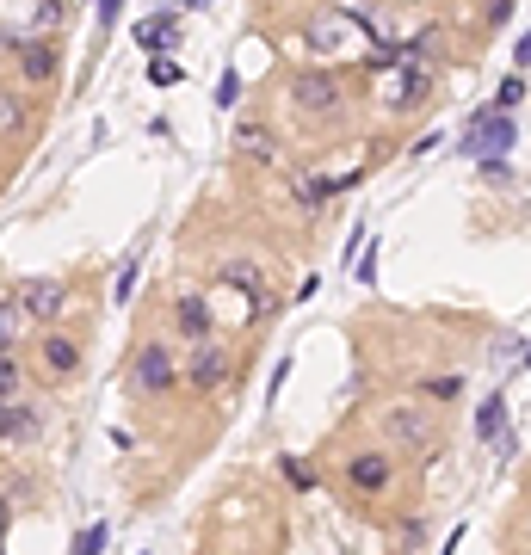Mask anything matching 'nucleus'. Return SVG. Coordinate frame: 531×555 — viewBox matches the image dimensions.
<instances>
[{"label":"nucleus","mask_w":531,"mask_h":555,"mask_svg":"<svg viewBox=\"0 0 531 555\" xmlns=\"http://www.w3.org/2000/svg\"><path fill=\"white\" fill-rule=\"evenodd\" d=\"M180 389V346L173 340H143L130 358H124V395H136V401H161V395H173Z\"/></svg>","instance_id":"1"},{"label":"nucleus","mask_w":531,"mask_h":555,"mask_svg":"<svg viewBox=\"0 0 531 555\" xmlns=\"http://www.w3.org/2000/svg\"><path fill=\"white\" fill-rule=\"evenodd\" d=\"M383 432L408 457L439 451V414H433V401H396V407H383Z\"/></svg>","instance_id":"2"},{"label":"nucleus","mask_w":531,"mask_h":555,"mask_svg":"<svg viewBox=\"0 0 531 555\" xmlns=\"http://www.w3.org/2000/svg\"><path fill=\"white\" fill-rule=\"evenodd\" d=\"M291 105L303 118H340L346 111V74L340 68H297L291 74Z\"/></svg>","instance_id":"3"},{"label":"nucleus","mask_w":531,"mask_h":555,"mask_svg":"<svg viewBox=\"0 0 531 555\" xmlns=\"http://www.w3.org/2000/svg\"><path fill=\"white\" fill-rule=\"evenodd\" d=\"M513 142H519V118L501 111V105H482L470 118V130L457 136V155H464V161H488V155H507Z\"/></svg>","instance_id":"4"},{"label":"nucleus","mask_w":531,"mask_h":555,"mask_svg":"<svg viewBox=\"0 0 531 555\" xmlns=\"http://www.w3.org/2000/svg\"><path fill=\"white\" fill-rule=\"evenodd\" d=\"M340 481L359 500H383V494H396V481H402V469H396V451H377V444H365V451H352L346 463H340Z\"/></svg>","instance_id":"5"},{"label":"nucleus","mask_w":531,"mask_h":555,"mask_svg":"<svg viewBox=\"0 0 531 555\" xmlns=\"http://www.w3.org/2000/svg\"><path fill=\"white\" fill-rule=\"evenodd\" d=\"M180 383H186L192 395H217L223 383H235V358H229V346H223V340L186 346V358H180Z\"/></svg>","instance_id":"6"},{"label":"nucleus","mask_w":531,"mask_h":555,"mask_svg":"<svg viewBox=\"0 0 531 555\" xmlns=\"http://www.w3.org/2000/svg\"><path fill=\"white\" fill-rule=\"evenodd\" d=\"M167 327L180 333V346H204V340H217V315H210V296H204V290H173V303H167Z\"/></svg>","instance_id":"7"},{"label":"nucleus","mask_w":531,"mask_h":555,"mask_svg":"<svg viewBox=\"0 0 531 555\" xmlns=\"http://www.w3.org/2000/svg\"><path fill=\"white\" fill-rule=\"evenodd\" d=\"M13 296H19L25 327H56L68 315V278H25Z\"/></svg>","instance_id":"8"},{"label":"nucleus","mask_w":531,"mask_h":555,"mask_svg":"<svg viewBox=\"0 0 531 555\" xmlns=\"http://www.w3.org/2000/svg\"><path fill=\"white\" fill-rule=\"evenodd\" d=\"M75 370H81V340L62 333V327H44L38 333V377L44 383H68Z\"/></svg>","instance_id":"9"},{"label":"nucleus","mask_w":531,"mask_h":555,"mask_svg":"<svg viewBox=\"0 0 531 555\" xmlns=\"http://www.w3.org/2000/svg\"><path fill=\"white\" fill-rule=\"evenodd\" d=\"M62 74V50H56V37L38 31V37H19V81L25 87H50Z\"/></svg>","instance_id":"10"},{"label":"nucleus","mask_w":531,"mask_h":555,"mask_svg":"<svg viewBox=\"0 0 531 555\" xmlns=\"http://www.w3.org/2000/svg\"><path fill=\"white\" fill-rule=\"evenodd\" d=\"M377 81H389V87H383V99L396 105V111H408V105H420V99L433 93V74L420 68V56H402L389 74H377Z\"/></svg>","instance_id":"11"},{"label":"nucleus","mask_w":531,"mask_h":555,"mask_svg":"<svg viewBox=\"0 0 531 555\" xmlns=\"http://www.w3.org/2000/svg\"><path fill=\"white\" fill-rule=\"evenodd\" d=\"M38 432H44L38 401H0V444H31Z\"/></svg>","instance_id":"12"},{"label":"nucleus","mask_w":531,"mask_h":555,"mask_svg":"<svg viewBox=\"0 0 531 555\" xmlns=\"http://www.w3.org/2000/svg\"><path fill=\"white\" fill-rule=\"evenodd\" d=\"M235 155H247V161H278V136L266 130V124H254V118H241L235 124Z\"/></svg>","instance_id":"13"},{"label":"nucleus","mask_w":531,"mask_h":555,"mask_svg":"<svg viewBox=\"0 0 531 555\" xmlns=\"http://www.w3.org/2000/svg\"><path fill=\"white\" fill-rule=\"evenodd\" d=\"M130 37H136V44H143L149 56H161V50L173 44V37H180V19H173V0H167V7H161V13H155L149 25H136Z\"/></svg>","instance_id":"14"},{"label":"nucleus","mask_w":531,"mask_h":555,"mask_svg":"<svg viewBox=\"0 0 531 555\" xmlns=\"http://www.w3.org/2000/svg\"><path fill=\"white\" fill-rule=\"evenodd\" d=\"M217 278L247 290V296H254V309H266V272L254 266V259H229V266H217Z\"/></svg>","instance_id":"15"},{"label":"nucleus","mask_w":531,"mask_h":555,"mask_svg":"<svg viewBox=\"0 0 531 555\" xmlns=\"http://www.w3.org/2000/svg\"><path fill=\"white\" fill-rule=\"evenodd\" d=\"M501 432H507V395H488V401L476 407V438H482V444H494Z\"/></svg>","instance_id":"16"},{"label":"nucleus","mask_w":531,"mask_h":555,"mask_svg":"<svg viewBox=\"0 0 531 555\" xmlns=\"http://www.w3.org/2000/svg\"><path fill=\"white\" fill-rule=\"evenodd\" d=\"M19 333H25V315H19V296L7 290V296H0V352H13Z\"/></svg>","instance_id":"17"},{"label":"nucleus","mask_w":531,"mask_h":555,"mask_svg":"<svg viewBox=\"0 0 531 555\" xmlns=\"http://www.w3.org/2000/svg\"><path fill=\"white\" fill-rule=\"evenodd\" d=\"M180 81H186V68H180V56H173V50L149 56V87H180Z\"/></svg>","instance_id":"18"},{"label":"nucleus","mask_w":531,"mask_h":555,"mask_svg":"<svg viewBox=\"0 0 531 555\" xmlns=\"http://www.w3.org/2000/svg\"><path fill=\"white\" fill-rule=\"evenodd\" d=\"M457 395H464V377H451V370H445V377H427V383H420V401H457Z\"/></svg>","instance_id":"19"},{"label":"nucleus","mask_w":531,"mask_h":555,"mask_svg":"<svg viewBox=\"0 0 531 555\" xmlns=\"http://www.w3.org/2000/svg\"><path fill=\"white\" fill-rule=\"evenodd\" d=\"M519 13V0H482V31H507Z\"/></svg>","instance_id":"20"},{"label":"nucleus","mask_w":531,"mask_h":555,"mask_svg":"<svg viewBox=\"0 0 531 555\" xmlns=\"http://www.w3.org/2000/svg\"><path fill=\"white\" fill-rule=\"evenodd\" d=\"M25 383V364L13 352H0V401H13V389Z\"/></svg>","instance_id":"21"},{"label":"nucleus","mask_w":531,"mask_h":555,"mask_svg":"<svg viewBox=\"0 0 531 555\" xmlns=\"http://www.w3.org/2000/svg\"><path fill=\"white\" fill-rule=\"evenodd\" d=\"M494 105H501V111H519V105H525V74H507V81L494 87Z\"/></svg>","instance_id":"22"},{"label":"nucleus","mask_w":531,"mask_h":555,"mask_svg":"<svg viewBox=\"0 0 531 555\" xmlns=\"http://www.w3.org/2000/svg\"><path fill=\"white\" fill-rule=\"evenodd\" d=\"M476 173H482L488 185H513V161H507V155H488V161H476Z\"/></svg>","instance_id":"23"},{"label":"nucleus","mask_w":531,"mask_h":555,"mask_svg":"<svg viewBox=\"0 0 531 555\" xmlns=\"http://www.w3.org/2000/svg\"><path fill=\"white\" fill-rule=\"evenodd\" d=\"M241 93H247V87H241V74H235V68H223V81H217V105H223V111H235V105H241Z\"/></svg>","instance_id":"24"},{"label":"nucleus","mask_w":531,"mask_h":555,"mask_svg":"<svg viewBox=\"0 0 531 555\" xmlns=\"http://www.w3.org/2000/svg\"><path fill=\"white\" fill-rule=\"evenodd\" d=\"M105 537H112L105 525H87V531L75 537V549H68V555H105Z\"/></svg>","instance_id":"25"},{"label":"nucleus","mask_w":531,"mask_h":555,"mask_svg":"<svg viewBox=\"0 0 531 555\" xmlns=\"http://www.w3.org/2000/svg\"><path fill=\"white\" fill-rule=\"evenodd\" d=\"M62 13H68V0H38L31 25H38V31H56V25H62Z\"/></svg>","instance_id":"26"},{"label":"nucleus","mask_w":531,"mask_h":555,"mask_svg":"<svg viewBox=\"0 0 531 555\" xmlns=\"http://www.w3.org/2000/svg\"><path fill=\"white\" fill-rule=\"evenodd\" d=\"M278 463H285V481H291L297 494H309V488H315V469H303V457H278Z\"/></svg>","instance_id":"27"},{"label":"nucleus","mask_w":531,"mask_h":555,"mask_svg":"<svg viewBox=\"0 0 531 555\" xmlns=\"http://www.w3.org/2000/svg\"><path fill=\"white\" fill-rule=\"evenodd\" d=\"M0 130H13V136L25 130V105L19 99H0Z\"/></svg>","instance_id":"28"},{"label":"nucleus","mask_w":531,"mask_h":555,"mask_svg":"<svg viewBox=\"0 0 531 555\" xmlns=\"http://www.w3.org/2000/svg\"><path fill=\"white\" fill-rule=\"evenodd\" d=\"M118 13H124V0H99V31H112Z\"/></svg>","instance_id":"29"},{"label":"nucleus","mask_w":531,"mask_h":555,"mask_svg":"<svg viewBox=\"0 0 531 555\" xmlns=\"http://www.w3.org/2000/svg\"><path fill=\"white\" fill-rule=\"evenodd\" d=\"M130 284H136V259H124V272H118V284H112V296H118V303L130 296Z\"/></svg>","instance_id":"30"},{"label":"nucleus","mask_w":531,"mask_h":555,"mask_svg":"<svg viewBox=\"0 0 531 555\" xmlns=\"http://www.w3.org/2000/svg\"><path fill=\"white\" fill-rule=\"evenodd\" d=\"M513 62H519V68H531V31H525L519 44H513Z\"/></svg>","instance_id":"31"},{"label":"nucleus","mask_w":531,"mask_h":555,"mask_svg":"<svg viewBox=\"0 0 531 555\" xmlns=\"http://www.w3.org/2000/svg\"><path fill=\"white\" fill-rule=\"evenodd\" d=\"M7 525H13V506H7V500H0V537H7Z\"/></svg>","instance_id":"32"},{"label":"nucleus","mask_w":531,"mask_h":555,"mask_svg":"<svg viewBox=\"0 0 531 555\" xmlns=\"http://www.w3.org/2000/svg\"><path fill=\"white\" fill-rule=\"evenodd\" d=\"M525 370H531V346H525Z\"/></svg>","instance_id":"33"},{"label":"nucleus","mask_w":531,"mask_h":555,"mask_svg":"<svg viewBox=\"0 0 531 555\" xmlns=\"http://www.w3.org/2000/svg\"><path fill=\"white\" fill-rule=\"evenodd\" d=\"M0 555H7V543H0Z\"/></svg>","instance_id":"34"}]
</instances>
